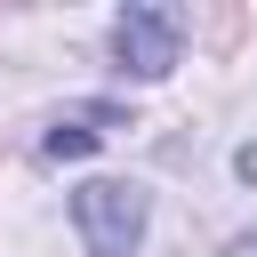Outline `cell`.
<instances>
[{"label": "cell", "mask_w": 257, "mask_h": 257, "mask_svg": "<svg viewBox=\"0 0 257 257\" xmlns=\"http://www.w3.org/2000/svg\"><path fill=\"white\" fill-rule=\"evenodd\" d=\"M145 217H153V201H145V185H128V177H88V185L72 193V225H80V241H88L96 257H128V249L145 241Z\"/></svg>", "instance_id": "obj_1"}, {"label": "cell", "mask_w": 257, "mask_h": 257, "mask_svg": "<svg viewBox=\"0 0 257 257\" xmlns=\"http://www.w3.org/2000/svg\"><path fill=\"white\" fill-rule=\"evenodd\" d=\"M249 257H257V241H249Z\"/></svg>", "instance_id": "obj_4"}, {"label": "cell", "mask_w": 257, "mask_h": 257, "mask_svg": "<svg viewBox=\"0 0 257 257\" xmlns=\"http://www.w3.org/2000/svg\"><path fill=\"white\" fill-rule=\"evenodd\" d=\"M177 40H185V16L177 8H120L112 16V64L128 80H161L177 64Z\"/></svg>", "instance_id": "obj_2"}, {"label": "cell", "mask_w": 257, "mask_h": 257, "mask_svg": "<svg viewBox=\"0 0 257 257\" xmlns=\"http://www.w3.org/2000/svg\"><path fill=\"white\" fill-rule=\"evenodd\" d=\"M112 128H120V112H112V104H72V112H56V120H48L40 153H48V161H80V153H96Z\"/></svg>", "instance_id": "obj_3"}]
</instances>
